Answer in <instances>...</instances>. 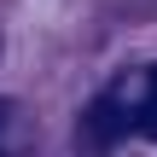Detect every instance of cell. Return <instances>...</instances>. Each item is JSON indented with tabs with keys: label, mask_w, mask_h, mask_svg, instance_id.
Here are the masks:
<instances>
[{
	"label": "cell",
	"mask_w": 157,
	"mask_h": 157,
	"mask_svg": "<svg viewBox=\"0 0 157 157\" xmlns=\"http://www.w3.org/2000/svg\"><path fill=\"white\" fill-rule=\"evenodd\" d=\"M134 128H140L146 140H157V70H151V93H146V105L134 111Z\"/></svg>",
	"instance_id": "2"
},
{
	"label": "cell",
	"mask_w": 157,
	"mask_h": 157,
	"mask_svg": "<svg viewBox=\"0 0 157 157\" xmlns=\"http://www.w3.org/2000/svg\"><path fill=\"white\" fill-rule=\"evenodd\" d=\"M0 157H6V151H0Z\"/></svg>",
	"instance_id": "3"
},
{
	"label": "cell",
	"mask_w": 157,
	"mask_h": 157,
	"mask_svg": "<svg viewBox=\"0 0 157 157\" xmlns=\"http://www.w3.org/2000/svg\"><path fill=\"white\" fill-rule=\"evenodd\" d=\"M128 122H134V117L122 111V99H117V93H99V99L82 111V122H76V146L87 157H111L117 140L128 134Z\"/></svg>",
	"instance_id": "1"
}]
</instances>
